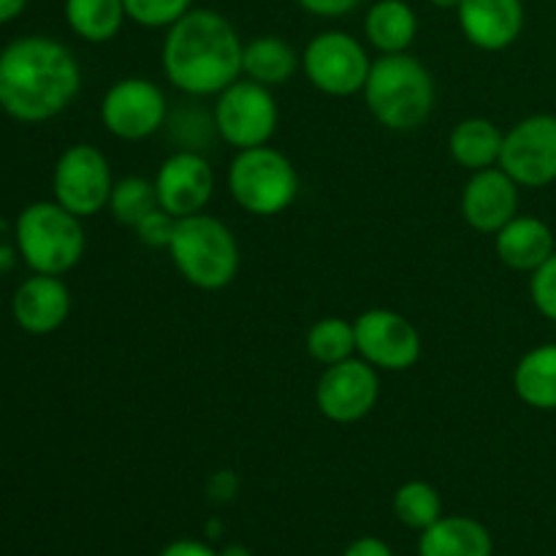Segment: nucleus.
I'll return each mask as SVG.
<instances>
[{
  "instance_id": "aec40b11",
  "label": "nucleus",
  "mask_w": 556,
  "mask_h": 556,
  "mask_svg": "<svg viewBox=\"0 0 556 556\" xmlns=\"http://www.w3.org/2000/svg\"><path fill=\"white\" fill-rule=\"evenodd\" d=\"M364 36L380 54H402L418 36V16L405 0H378L364 16Z\"/></svg>"
},
{
  "instance_id": "4c0bfd02",
  "label": "nucleus",
  "mask_w": 556,
  "mask_h": 556,
  "mask_svg": "<svg viewBox=\"0 0 556 556\" xmlns=\"http://www.w3.org/2000/svg\"><path fill=\"white\" fill-rule=\"evenodd\" d=\"M429 3H432L434 9H440V11H456V9H459L462 0H429Z\"/></svg>"
},
{
  "instance_id": "c85d7f7f",
  "label": "nucleus",
  "mask_w": 556,
  "mask_h": 556,
  "mask_svg": "<svg viewBox=\"0 0 556 556\" xmlns=\"http://www.w3.org/2000/svg\"><path fill=\"white\" fill-rule=\"evenodd\" d=\"M125 14L130 22L141 27H172L174 22L182 20L190 9H193V0H123Z\"/></svg>"
},
{
  "instance_id": "f3484780",
  "label": "nucleus",
  "mask_w": 556,
  "mask_h": 556,
  "mask_svg": "<svg viewBox=\"0 0 556 556\" xmlns=\"http://www.w3.org/2000/svg\"><path fill=\"white\" fill-rule=\"evenodd\" d=\"M11 313H14L16 326L27 334H52L68 320V286L54 275L30 277L14 291Z\"/></svg>"
},
{
  "instance_id": "e433bc0d",
  "label": "nucleus",
  "mask_w": 556,
  "mask_h": 556,
  "mask_svg": "<svg viewBox=\"0 0 556 556\" xmlns=\"http://www.w3.org/2000/svg\"><path fill=\"white\" fill-rule=\"evenodd\" d=\"M5 233H9V228L0 220V271H9L14 266V248L9 244Z\"/></svg>"
},
{
  "instance_id": "cd10ccee",
  "label": "nucleus",
  "mask_w": 556,
  "mask_h": 556,
  "mask_svg": "<svg viewBox=\"0 0 556 556\" xmlns=\"http://www.w3.org/2000/svg\"><path fill=\"white\" fill-rule=\"evenodd\" d=\"M157 190L155 182L144 177H123L114 182L112 195H109V212L119 226L136 228V223L152 210H157Z\"/></svg>"
},
{
  "instance_id": "ddd939ff",
  "label": "nucleus",
  "mask_w": 556,
  "mask_h": 556,
  "mask_svg": "<svg viewBox=\"0 0 556 556\" xmlns=\"http://www.w3.org/2000/svg\"><path fill=\"white\" fill-rule=\"evenodd\" d=\"M356 353L375 369L405 372L421 358V334L394 309H367L353 324Z\"/></svg>"
},
{
  "instance_id": "39448f33",
  "label": "nucleus",
  "mask_w": 556,
  "mask_h": 556,
  "mask_svg": "<svg viewBox=\"0 0 556 556\" xmlns=\"http://www.w3.org/2000/svg\"><path fill=\"white\" fill-rule=\"evenodd\" d=\"M14 244L36 275L60 277L79 264L87 239L81 217L58 201H36L16 217Z\"/></svg>"
},
{
  "instance_id": "a211bd4d",
  "label": "nucleus",
  "mask_w": 556,
  "mask_h": 556,
  "mask_svg": "<svg viewBox=\"0 0 556 556\" xmlns=\"http://www.w3.org/2000/svg\"><path fill=\"white\" fill-rule=\"evenodd\" d=\"M497 258L516 271H535L556 253L554 233L538 217L516 215L497 233Z\"/></svg>"
},
{
  "instance_id": "c9c22d12",
  "label": "nucleus",
  "mask_w": 556,
  "mask_h": 556,
  "mask_svg": "<svg viewBox=\"0 0 556 556\" xmlns=\"http://www.w3.org/2000/svg\"><path fill=\"white\" fill-rule=\"evenodd\" d=\"M30 0H0V25H9L14 22L22 11L27 9Z\"/></svg>"
},
{
  "instance_id": "f8f14e48",
  "label": "nucleus",
  "mask_w": 556,
  "mask_h": 556,
  "mask_svg": "<svg viewBox=\"0 0 556 556\" xmlns=\"http://www.w3.org/2000/svg\"><path fill=\"white\" fill-rule=\"evenodd\" d=\"M380 396L378 369L364 358H345L324 369L315 386L320 416L334 424H356L375 410Z\"/></svg>"
},
{
  "instance_id": "f257e3e1",
  "label": "nucleus",
  "mask_w": 556,
  "mask_h": 556,
  "mask_svg": "<svg viewBox=\"0 0 556 556\" xmlns=\"http://www.w3.org/2000/svg\"><path fill=\"white\" fill-rule=\"evenodd\" d=\"M81 68L58 38L22 36L0 52V109L20 123H47L74 103Z\"/></svg>"
},
{
  "instance_id": "4468645a",
  "label": "nucleus",
  "mask_w": 556,
  "mask_h": 556,
  "mask_svg": "<svg viewBox=\"0 0 556 556\" xmlns=\"http://www.w3.org/2000/svg\"><path fill=\"white\" fill-rule=\"evenodd\" d=\"M157 204L172 217H190L206 210L215 195V172L204 152L177 150L155 174Z\"/></svg>"
},
{
  "instance_id": "2eb2a0df",
  "label": "nucleus",
  "mask_w": 556,
  "mask_h": 556,
  "mask_svg": "<svg viewBox=\"0 0 556 556\" xmlns=\"http://www.w3.org/2000/svg\"><path fill=\"white\" fill-rule=\"evenodd\" d=\"M462 215L481 233H497L519 215V185L500 166L472 172L462 193Z\"/></svg>"
},
{
  "instance_id": "72a5a7b5",
  "label": "nucleus",
  "mask_w": 556,
  "mask_h": 556,
  "mask_svg": "<svg viewBox=\"0 0 556 556\" xmlns=\"http://www.w3.org/2000/svg\"><path fill=\"white\" fill-rule=\"evenodd\" d=\"M342 556H394V552H391V546L386 541L367 535V538H358V541H353Z\"/></svg>"
},
{
  "instance_id": "4be33fe9",
  "label": "nucleus",
  "mask_w": 556,
  "mask_h": 556,
  "mask_svg": "<svg viewBox=\"0 0 556 556\" xmlns=\"http://www.w3.org/2000/svg\"><path fill=\"white\" fill-rule=\"evenodd\" d=\"M302 65V58L280 36H258L244 43L242 52V74L248 79L258 81L264 87H280L293 79V74Z\"/></svg>"
},
{
  "instance_id": "c756f323",
  "label": "nucleus",
  "mask_w": 556,
  "mask_h": 556,
  "mask_svg": "<svg viewBox=\"0 0 556 556\" xmlns=\"http://www.w3.org/2000/svg\"><path fill=\"white\" fill-rule=\"evenodd\" d=\"M530 299L538 313L556 324V253L530 277Z\"/></svg>"
},
{
  "instance_id": "dca6fc26",
  "label": "nucleus",
  "mask_w": 556,
  "mask_h": 556,
  "mask_svg": "<svg viewBox=\"0 0 556 556\" xmlns=\"http://www.w3.org/2000/svg\"><path fill=\"white\" fill-rule=\"evenodd\" d=\"M459 27L481 52H503L525 30V0H462Z\"/></svg>"
},
{
  "instance_id": "a878e982",
  "label": "nucleus",
  "mask_w": 556,
  "mask_h": 556,
  "mask_svg": "<svg viewBox=\"0 0 556 556\" xmlns=\"http://www.w3.org/2000/svg\"><path fill=\"white\" fill-rule=\"evenodd\" d=\"M394 516L407 530L424 532L443 516V500L427 481H407L394 494Z\"/></svg>"
},
{
  "instance_id": "6ab92c4d",
  "label": "nucleus",
  "mask_w": 556,
  "mask_h": 556,
  "mask_svg": "<svg viewBox=\"0 0 556 556\" xmlns=\"http://www.w3.org/2000/svg\"><path fill=\"white\" fill-rule=\"evenodd\" d=\"M492 552L489 530L470 516H440L418 541V556H492Z\"/></svg>"
},
{
  "instance_id": "9b49d317",
  "label": "nucleus",
  "mask_w": 556,
  "mask_h": 556,
  "mask_svg": "<svg viewBox=\"0 0 556 556\" xmlns=\"http://www.w3.org/2000/svg\"><path fill=\"white\" fill-rule=\"evenodd\" d=\"M500 168L519 188H546L556 182V117L532 114L516 123L503 139Z\"/></svg>"
},
{
  "instance_id": "bb28decb",
  "label": "nucleus",
  "mask_w": 556,
  "mask_h": 556,
  "mask_svg": "<svg viewBox=\"0 0 556 556\" xmlns=\"http://www.w3.org/2000/svg\"><path fill=\"white\" fill-rule=\"evenodd\" d=\"M307 353L324 367L340 364L356 353V329L342 318H324L307 331Z\"/></svg>"
},
{
  "instance_id": "7ed1b4c3",
  "label": "nucleus",
  "mask_w": 556,
  "mask_h": 556,
  "mask_svg": "<svg viewBox=\"0 0 556 556\" xmlns=\"http://www.w3.org/2000/svg\"><path fill=\"white\" fill-rule=\"evenodd\" d=\"M362 92L369 114L396 134L418 130L432 117L434 79L427 65L407 52L372 60Z\"/></svg>"
},
{
  "instance_id": "393cba45",
  "label": "nucleus",
  "mask_w": 556,
  "mask_h": 556,
  "mask_svg": "<svg viewBox=\"0 0 556 556\" xmlns=\"http://www.w3.org/2000/svg\"><path fill=\"white\" fill-rule=\"evenodd\" d=\"M163 128L168 130V139H174L177 150L188 152H204L210 141L217 136L215 114L204 112L193 101H185L177 109H168V119Z\"/></svg>"
},
{
  "instance_id": "423d86ee",
  "label": "nucleus",
  "mask_w": 556,
  "mask_h": 556,
  "mask_svg": "<svg viewBox=\"0 0 556 556\" xmlns=\"http://www.w3.org/2000/svg\"><path fill=\"white\" fill-rule=\"evenodd\" d=\"M228 193L255 217L286 212L299 195V174L280 150L269 144L237 150L228 166Z\"/></svg>"
},
{
  "instance_id": "0eeeda50",
  "label": "nucleus",
  "mask_w": 556,
  "mask_h": 556,
  "mask_svg": "<svg viewBox=\"0 0 556 556\" xmlns=\"http://www.w3.org/2000/svg\"><path fill=\"white\" fill-rule=\"evenodd\" d=\"M302 68L309 85L326 96H356L367 85L369 60L367 47L345 30H324L309 38L302 54Z\"/></svg>"
},
{
  "instance_id": "f03ea898",
  "label": "nucleus",
  "mask_w": 556,
  "mask_h": 556,
  "mask_svg": "<svg viewBox=\"0 0 556 556\" xmlns=\"http://www.w3.org/2000/svg\"><path fill=\"white\" fill-rule=\"evenodd\" d=\"M242 38L226 16L212 9H190L166 30L161 65L179 92L210 98L242 76Z\"/></svg>"
},
{
  "instance_id": "58836bf2",
  "label": "nucleus",
  "mask_w": 556,
  "mask_h": 556,
  "mask_svg": "<svg viewBox=\"0 0 556 556\" xmlns=\"http://www.w3.org/2000/svg\"><path fill=\"white\" fill-rule=\"evenodd\" d=\"M220 556H250V552L244 546H228L226 552H220Z\"/></svg>"
},
{
  "instance_id": "20e7f679",
  "label": "nucleus",
  "mask_w": 556,
  "mask_h": 556,
  "mask_svg": "<svg viewBox=\"0 0 556 556\" xmlns=\"http://www.w3.org/2000/svg\"><path fill=\"white\" fill-rule=\"evenodd\" d=\"M168 253L185 282L201 291H220L231 286L239 271V244L231 228L204 212L179 217Z\"/></svg>"
},
{
  "instance_id": "412c9836",
  "label": "nucleus",
  "mask_w": 556,
  "mask_h": 556,
  "mask_svg": "<svg viewBox=\"0 0 556 556\" xmlns=\"http://www.w3.org/2000/svg\"><path fill=\"white\" fill-rule=\"evenodd\" d=\"M505 134L486 117H467L454 125L448 136V152L467 172L500 166Z\"/></svg>"
},
{
  "instance_id": "b1692460",
  "label": "nucleus",
  "mask_w": 556,
  "mask_h": 556,
  "mask_svg": "<svg viewBox=\"0 0 556 556\" xmlns=\"http://www.w3.org/2000/svg\"><path fill=\"white\" fill-rule=\"evenodd\" d=\"M63 11L71 30L87 43L112 41L128 20L123 0H65Z\"/></svg>"
},
{
  "instance_id": "7c9ffc66",
  "label": "nucleus",
  "mask_w": 556,
  "mask_h": 556,
  "mask_svg": "<svg viewBox=\"0 0 556 556\" xmlns=\"http://www.w3.org/2000/svg\"><path fill=\"white\" fill-rule=\"evenodd\" d=\"M174 226H177V217L168 215L166 210H152L150 215L141 217L139 223H136V237H139L141 244H147V248H166L168 250V242H172V233H174Z\"/></svg>"
},
{
  "instance_id": "6e6552de",
  "label": "nucleus",
  "mask_w": 556,
  "mask_h": 556,
  "mask_svg": "<svg viewBox=\"0 0 556 556\" xmlns=\"http://www.w3.org/2000/svg\"><path fill=\"white\" fill-rule=\"evenodd\" d=\"M217 136L233 150L269 144L277 130L280 109H277L271 87L253 79H237L217 96L215 103Z\"/></svg>"
},
{
  "instance_id": "9d476101",
  "label": "nucleus",
  "mask_w": 556,
  "mask_h": 556,
  "mask_svg": "<svg viewBox=\"0 0 556 556\" xmlns=\"http://www.w3.org/2000/svg\"><path fill=\"white\" fill-rule=\"evenodd\" d=\"M168 101L155 81L128 76L114 81L101 101V123L123 141L150 139L166 125Z\"/></svg>"
},
{
  "instance_id": "473e14b6",
  "label": "nucleus",
  "mask_w": 556,
  "mask_h": 556,
  "mask_svg": "<svg viewBox=\"0 0 556 556\" xmlns=\"http://www.w3.org/2000/svg\"><path fill=\"white\" fill-rule=\"evenodd\" d=\"M237 489H239L237 476H233L231 470H220L210 478L206 492H210V500H215V503H228V500L237 494Z\"/></svg>"
},
{
  "instance_id": "1a4fd4ad",
  "label": "nucleus",
  "mask_w": 556,
  "mask_h": 556,
  "mask_svg": "<svg viewBox=\"0 0 556 556\" xmlns=\"http://www.w3.org/2000/svg\"><path fill=\"white\" fill-rule=\"evenodd\" d=\"M112 188V166L98 147L74 144L54 163V201L76 217H92L109 206Z\"/></svg>"
},
{
  "instance_id": "2f4dec72",
  "label": "nucleus",
  "mask_w": 556,
  "mask_h": 556,
  "mask_svg": "<svg viewBox=\"0 0 556 556\" xmlns=\"http://www.w3.org/2000/svg\"><path fill=\"white\" fill-rule=\"evenodd\" d=\"M296 5H302L313 16L337 20V16H345L351 11H356L362 5V0H296Z\"/></svg>"
},
{
  "instance_id": "f704fd0d",
  "label": "nucleus",
  "mask_w": 556,
  "mask_h": 556,
  "mask_svg": "<svg viewBox=\"0 0 556 556\" xmlns=\"http://www.w3.org/2000/svg\"><path fill=\"white\" fill-rule=\"evenodd\" d=\"M161 556H220V552H215L212 546H206V543L201 541H174L168 543L166 548H163Z\"/></svg>"
},
{
  "instance_id": "5701e85b",
  "label": "nucleus",
  "mask_w": 556,
  "mask_h": 556,
  "mask_svg": "<svg viewBox=\"0 0 556 556\" xmlns=\"http://www.w3.org/2000/svg\"><path fill=\"white\" fill-rule=\"evenodd\" d=\"M514 389L525 405L535 410H556V342L532 348L514 372Z\"/></svg>"
}]
</instances>
